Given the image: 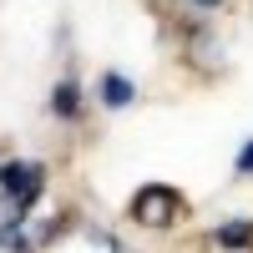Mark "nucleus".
<instances>
[{
  "label": "nucleus",
  "instance_id": "nucleus-1",
  "mask_svg": "<svg viewBox=\"0 0 253 253\" xmlns=\"http://www.w3.org/2000/svg\"><path fill=\"white\" fill-rule=\"evenodd\" d=\"M126 213H132V223H142V228H172V223L187 218V198L177 187H167V182H147V187L132 193Z\"/></svg>",
  "mask_w": 253,
  "mask_h": 253
},
{
  "label": "nucleus",
  "instance_id": "nucleus-2",
  "mask_svg": "<svg viewBox=\"0 0 253 253\" xmlns=\"http://www.w3.org/2000/svg\"><path fill=\"white\" fill-rule=\"evenodd\" d=\"M41 187H46V167L41 162H20V157L0 162V198H5L10 218H31Z\"/></svg>",
  "mask_w": 253,
  "mask_h": 253
},
{
  "label": "nucleus",
  "instance_id": "nucleus-3",
  "mask_svg": "<svg viewBox=\"0 0 253 253\" xmlns=\"http://www.w3.org/2000/svg\"><path fill=\"white\" fill-rule=\"evenodd\" d=\"M132 81H126L122 71H101L96 76V101H101V107H112V112H122V107H132Z\"/></svg>",
  "mask_w": 253,
  "mask_h": 253
},
{
  "label": "nucleus",
  "instance_id": "nucleus-4",
  "mask_svg": "<svg viewBox=\"0 0 253 253\" xmlns=\"http://www.w3.org/2000/svg\"><path fill=\"white\" fill-rule=\"evenodd\" d=\"M213 243H218V248H238V253H248V248H253V223H223L218 233H213Z\"/></svg>",
  "mask_w": 253,
  "mask_h": 253
},
{
  "label": "nucleus",
  "instance_id": "nucleus-5",
  "mask_svg": "<svg viewBox=\"0 0 253 253\" xmlns=\"http://www.w3.org/2000/svg\"><path fill=\"white\" fill-rule=\"evenodd\" d=\"M76 107H81V96H76V81H71V76H61V81H56V91H51V112L71 122V117H76Z\"/></svg>",
  "mask_w": 253,
  "mask_h": 253
},
{
  "label": "nucleus",
  "instance_id": "nucleus-6",
  "mask_svg": "<svg viewBox=\"0 0 253 253\" xmlns=\"http://www.w3.org/2000/svg\"><path fill=\"white\" fill-rule=\"evenodd\" d=\"M238 177H253V137L243 142V152H238Z\"/></svg>",
  "mask_w": 253,
  "mask_h": 253
}]
</instances>
